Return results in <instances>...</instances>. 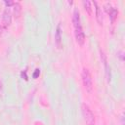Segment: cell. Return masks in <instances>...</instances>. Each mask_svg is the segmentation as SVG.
<instances>
[{
	"mask_svg": "<svg viewBox=\"0 0 125 125\" xmlns=\"http://www.w3.org/2000/svg\"><path fill=\"white\" fill-rule=\"evenodd\" d=\"M81 111H82V115H83L84 120L87 123V125H94L95 124V116H94V113L92 112L91 108L89 107V105L86 104H82Z\"/></svg>",
	"mask_w": 125,
	"mask_h": 125,
	"instance_id": "1",
	"label": "cell"
},
{
	"mask_svg": "<svg viewBox=\"0 0 125 125\" xmlns=\"http://www.w3.org/2000/svg\"><path fill=\"white\" fill-rule=\"evenodd\" d=\"M81 78H82V82H83V85H84L85 89L90 93L93 89V79H92V75H91L88 68H83L82 69Z\"/></svg>",
	"mask_w": 125,
	"mask_h": 125,
	"instance_id": "2",
	"label": "cell"
},
{
	"mask_svg": "<svg viewBox=\"0 0 125 125\" xmlns=\"http://www.w3.org/2000/svg\"><path fill=\"white\" fill-rule=\"evenodd\" d=\"M12 22V14L9 8H6L2 14V22L1 25L3 28H8Z\"/></svg>",
	"mask_w": 125,
	"mask_h": 125,
	"instance_id": "3",
	"label": "cell"
},
{
	"mask_svg": "<svg viewBox=\"0 0 125 125\" xmlns=\"http://www.w3.org/2000/svg\"><path fill=\"white\" fill-rule=\"evenodd\" d=\"M100 54H101V59H102V62L104 65V69H105V75H106V78H107V82H110V79H111V73H110V66L108 65L107 63V59H106V56L105 54L104 53V51H100Z\"/></svg>",
	"mask_w": 125,
	"mask_h": 125,
	"instance_id": "4",
	"label": "cell"
},
{
	"mask_svg": "<svg viewBox=\"0 0 125 125\" xmlns=\"http://www.w3.org/2000/svg\"><path fill=\"white\" fill-rule=\"evenodd\" d=\"M104 10H105V12L109 15V18H110V21H111V22L113 23L114 22V21L116 20V18H117V15H118V10L117 9H115V8H113L110 4H105L104 5Z\"/></svg>",
	"mask_w": 125,
	"mask_h": 125,
	"instance_id": "5",
	"label": "cell"
},
{
	"mask_svg": "<svg viewBox=\"0 0 125 125\" xmlns=\"http://www.w3.org/2000/svg\"><path fill=\"white\" fill-rule=\"evenodd\" d=\"M74 36H75L76 42L79 45H83L84 44V42H85V33L83 31L82 26L74 28Z\"/></svg>",
	"mask_w": 125,
	"mask_h": 125,
	"instance_id": "6",
	"label": "cell"
},
{
	"mask_svg": "<svg viewBox=\"0 0 125 125\" xmlns=\"http://www.w3.org/2000/svg\"><path fill=\"white\" fill-rule=\"evenodd\" d=\"M62 29L61 23H59L57 25L56 31H55V42L59 48H61V46H62Z\"/></svg>",
	"mask_w": 125,
	"mask_h": 125,
	"instance_id": "7",
	"label": "cell"
},
{
	"mask_svg": "<svg viewBox=\"0 0 125 125\" xmlns=\"http://www.w3.org/2000/svg\"><path fill=\"white\" fill-rule=\"evenodd\" d=\"M72 22H73L74 28H77V27L82 26L81 25V20H80V13H79V10L77 8H74V10H73Z\"/></svg>",
	"mask_w": 125,
	"mask_h": 125,
	"instance_id": "8",
	"label": "cell"
},
{
	"mask_svg": "<svg viewBox=\"0 0 125 125\" xmlns=\"http://www.w3.org/2000/svg\"><path fill=\"white\" fill-rule=\"evenodd\" d=\"M95 6V9H96V20L98 21L99 24H103V13H102V9L100 8V6L98 5V3L96 1H93L92 2Z\"/></svg>",
	"mask_w": 125,
	"mask_h": 125,
	"instance_id": "9",
	"label": "cell"
},
{
	"mask_svg": "<svg viewBox=\"0 0 125 125\" xmlns=\"http://www.w3.org/2000/svg\"><path fill=\"white\" fill-rule=\"evenodd\" d=\"M21 6L19 2H15V4L13 5V14H14V17L16 19H18L20 16H21Z\"/></svg>",
	"mask_w": 125,
	"mask_h": 125,
	"instance_id": "10",
	"label": "cell"
},
{
	"mask_svg": "<svg viewBox=\"0 0 125 125\" xmlns=\"http://www.w3.org/2000/svg\"><path fill=\"white\" fill-rule=\"evenodd\" d=\"M91 4H92V2H90V1H88V0H84V1H83L84 8H85V10L87 11V13H88L89 15L92 14V7H91Z\"/></svg>",
	"mask_w": 125,
	"mask_h": 125,
	"instance_id": "11",
	"label": "cell"
},
{
	"mask_svg": "<svg viewBox=\"0 0 125 125\" xmlns=\"http://www.w3.org/2000/svg\"><path fill=\"white\" fill-rule=\"evenodd\" d=\"M39 75H40V69H39V68H36L35 71H34L33 74H32V77H33V78H37Z\"/></svg>",
	"mask_w": 125,
	"mask_h": 125,
	"instance_id": "12",
	"label": "cell"
},
{
	"mask_svg": "<svg viewBox=\"0 0 125 125\" xmlns=\"http://www.w3.org/2000/svg\"><path fill=\"white\" fill-rule=\"evenodd\" d=\"M4 3H5V5L7 6V8H9L10 6H13V5L15 4V2H14V1H7V0H5V1H4Z\"/></svg>",
	"mask_w": 125,
	"mask_h": 125,
	"instance_id": "13",
	"label": "cell"
},
{
	"mask_svg": "<svg viewBox=\"0 0 125 125\" xmlns=\"http://www.w3.org/2000/svg\"><path fill=\"white\" fill-rule=\"evenodd\" d=\"M118 54H119L118 56L120 57V60H121V61H123V53H122V52H119Z\"/></svg>",
	"mask_w": 125,
	"mask_h": 125,
	"instance_id": "14",
	"label": "cell"
},
{
	"mask_svg": "<svg viewBox=\"0 0 125 125\" xmlns=\"http://www.w3.org/2000/svg\"><path fill=\"white\" fill-rule=\"evenodd\" d=\"M3 29H4V28H3V27H2V25L0 24V35L2 34V32H3Z\"/></svg>",
	"mask_w": 125,
	"mask_h": 125,
	"instance_id": "15",
	"label": "cell"
},
{
	"mask_svg": "<svg viewBox=\"0 0 125 125\" xmlns=\"http://www.w3.org/2000/svg\"><path fill=\"white\" fill-rule=\"evenodd\" d=\"M1 91H2V83L0 82V92H1Z\"/></svg>",
	"mask_w": 125,
	"mask_h": 125,
	"instance_id": "16",
	"label": "cell"
}]
</instances>
